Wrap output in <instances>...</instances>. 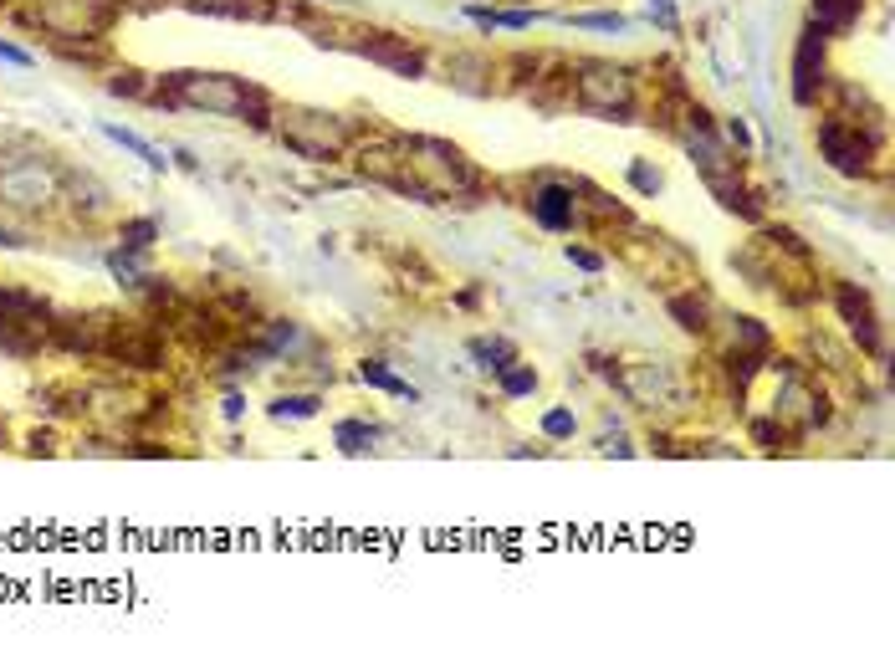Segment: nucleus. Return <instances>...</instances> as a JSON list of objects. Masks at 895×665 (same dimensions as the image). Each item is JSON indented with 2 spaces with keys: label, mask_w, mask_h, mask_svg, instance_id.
I'll list each match as a JSON object with an SVG mask.
<instances>
[{
  "label": "nucleus",
  "mask_w": 895,
  "mask_h": 665,
  "mask_svg": "<svg viewBox=\"0 0 895 665\" xmlns=\"http://www.w3.org/2000/svg\"><path fill=\"white\" fill-rule=\"evenodd\" d=\"M727 348H737V353H773V333L757 318H727Z\"/></svg>",
  "instance_id": "18"
},
{
  "label": "nucleus",
  "mask_w": 895,
  "mask_h": 665,
  "mask_svg": "<svg viewBox=\"0 0 895 665\" xmlns=\"http://www.w3.org/2000/svg\"><path fill=\"white\" fill-rule=\"evenodd\" d=\"M665 307H670V318H676L686 333H711V302H706L696 287L665 292Z\"/></svg>",
  "instance_id": "15"
},
{
  "label": "nucleus",
  "mask_w": 895,
  "mask_h": 665,
  "mask_svg": "<svg viewBox=\"0 0 895 665\" xmlns=\"http://www.w3.org/2000/svg\"><path fill=\"white\" fill-rule=\"evenodd\" d=\"M471 359L486 369V374H502L512 359H517V348L507 338H471Z\"/></svg>",
  "instance_id": "21"
},
{
  "label": "nucleus",
  "mask_w": 895,
  "mask_h": 665,
  "mask_svg": "<svg viewBox=\"0 0 895 665\" xmlns=\"http://www.w3.org/2000/svg\"><path fill=\"white\" fill-rule=\"evenodd\" d=\"M875 133L855 128V123H844V118H819V154L829 159V169L849 174V180H865L870 174V159H875Z\"/></svg>",
  "instance_id": "6"
},
{
  "label": "nucleus",
  "mask_w": 895,
  "mask_h": 665,
  "mask_svg": "<svg viewBox=\"0 0 895 665\" xmlns=\"http://www.w3.org/2000/svg\"><path fill=\"white\" fill-rule=\"evenodd\" d=\"M497 379H502V394H507V399H522V394L537 389V369H532V364H517V359H512Z\"/></svg>",
  "instance_id": "26"
},
{
  "label": "nucleus",
  "mask_w": 895,
  "mask_h": 665,
  "mask_svg": "<svg viewBox=\"0 0 895 665\" xmlns=\"http://www.w3.org/2000/svg\"><path fill=\"white\" fill-rule=\"evenodd\" d=\"M333 440H338V451L343 456H364L374 440H379V425H364V420H343L338 430H333Z\"/></svg>",
  "instance_id": "23"
},
{
  "label": "nucleus",
  "mask_w": 895,
  "mask_h": 665,
  "mask_svg": "<svg viewBox=\"0 0 895 665\" xmlns=\"http://www.w3.org/2000/svg\"><path fill=\"white\" fill-rule=\"evenodd\" d=\"M103 133H108V139H113L118 149H128V154H139V159H144L149 169H159V174L169 169V159H164V149H154L149 139H139V133H133V128H118V123H103Z\"/></svg>",
  "instance_id": "19"
},
{
  "label": "nucleus",
  "mask_w": 895,
  "mask_h": 665,
  "mask_svg": "<svg viewBox=\"0 0 895 665\" xmlns=\"http://www.w3.org/2000/svg\"><path fill=\"white\" fill-rule=\"evenodd\" d=\"M824 31L809 21L798 36V52H793V103L798 108H814L824 98V82H829V62H824Z\"/></svg>",
  "instance_id": "10"
},
{
  "label": "nucleus",
  "mask_w": 895,
  "mask_h": 665,
  "mask_svg": "<svg viewBox=\"0 0 895 665\" xmlns=\"http://www.w3.org/2000/svg\"><path fill=\"white\" fill-rule=\"evenodd\" d=\"M241 415H246V394H226V420L236 425Z\"/></svg>",
  "instance_id": "37"
},
{
  "label": "nucleus",
  "mask_w": 895,
  "mask_h": 665,
  "mask_svg": "<svg viewBox=\"0 0 895 665\" xmlns=\"http://www.w3.org/2000/svg\"><path fill=\"white\" fill-rule=\"evenodd\" d=\"M348 52L369 57V62H384L389 72L399 77H425V52L410 47V36H394V31H358L353 41H343Z\"/></svg>",
  "instance_id": "11"
},
{
  "label": "nucleus",
  "mask_w": 895,
  "mask_h": 665,
  "mask_svg": "<svg viewBox=\"0 0 895 665\" xmlns=\"http://www.w3.org/2000/svg\"><path fill=\"white\" fill-rule=\"evenodd\" d=\"M573 430H578L573 410H548V415H543V435H548V440H573Z\"/></svg>",
  "instance_id": "27"
},
{
  "label": "nucleus",
  "mask_w": 895,
  "mask_h": 665,
  "mask_svg": "<svg viewBox=\"0 0 895 665\" xmlns=\"http://www.w3.org/2000/svg\"><path fill=\"white\" fill-rule=\"evenodd\" d=\"M103 87H108L113 98H133V103H149V98H154V87H159V77H154V72H139V67H113Z\"/></svg>",
  "instance_id": "16"
},
{
  "label": "nucleus",
  "mask_w": 895,
  "mask_h": 665,
  "mask_svg": "<svg viewBox=\"0 0 895 665\" xmlns=\"http://www.w3.org/2000/svg\"><path fill=\"white\" fill-rule=\"evenodd\" d=\"M272 133L297 159L333 164V159H348V149H353L358 133H364V123H353L343 113H323V108H277Z\"/></svg>",
  "instance_id": "3"
},
{
  "label": "nucleus",
  "mask_w": 895,
  "mask_h": 665,
  "mask_svg": "<svg viewBox=\"0 0 895 665\" xmlns=\"http://www.w3.org/2000/svg\"><path fill=\"white\" fill-rule=\"evenodd\" d=\"M108 272L118 277L123 292H139L144 277H149V256H144V251H128V246H113V251H108Z\"/></svg>",
  "instance_id": "17"
},
{
  "label": "nucleus",
  "mask_w": 895,
  "mask_h": 665,
  "mask_svg": "<svg viewBox=\"0 0 895 665\" xmlns=\"http://www.w3.org/2000/svg\"><path fill=\"white\" fill-rule=\"evenodd\" d=\"M573 26H584V31H624V16L619 11H599V16H578Z\"/></svg>",
  "instance_id": "30"
},
{
  "label": "nucleus",
  "mask_w": 895,
  "mask_h": 665,
  "mask_svg": "<svg viewBox=\"0 0 895 665\" xmlns=\"http://www.w3.org/2000/svg\"><path fill=\"white\" fill-rule=\"evenodd\" d=\"M752 440H757L763 451H793L798 430H793V425H783L778 415H768V420H752Z\"/></svg>",
  "instance_id": "24"
},
{
  "label": "nucleus",
  "mask_w": 895,
  "mask_h": 665,
  "mask_svg": "<svg viewBox=\"0 0 895 665\" xmlns=\"http://www.w3.org/2000/svg\"><path fill=\"white\" fill-rule=\"evenodd\" d=\"M630 185H635L640 195H655V190H660V169H650L645 159H635V164H630Z\"/></svg>",
  "instance_id": "29"
},
{
  "label": "nucleus",
  "mask_w": 895,
  "mask_h": 665,
  "mask_svg": "<svg viewBox=\"0 0 895 665\" xmlns=\"http://www.w3.org/2000/svg\"><path fill=\"white\" fill-rule=\"evenodd\" d=\"M727 144H737V149H752V128H747L742 118H727Z\"/></svg>",
  "instance_id": "34"
},
{
  "label": "nucleus",
  "mask_w": 895,
  "mask_h": 665,
  "mask_svg": "<svg viewBox=\"0 0 895 665\" xmlns=\"http://www.w3.org/2000/svg\"><path fill=\"white\" fill-rule=\"evenodd\" d=\"M62 210H67L72 220H82V226H93L98 215H113V190L98 180V174L67 169V180H62Z\"/></svg>",
  "instance_id": "13"
},
{
  "label": "nucleus",
  "mask_w": 895,
  "mask_h": 665,
  "mask_svg": "<svg viewBox=\"0 0 895 665\" xmlns=\"http://www.w3.org/2000/svg\"><path fill=\"white\" fill-rule=\"evenodd\" d=\"M328 6H343V0H328Z\"/></svg>",
  "instance_id": "39"
},
{
  "label": "nucleus",
  "mask_w": 895,
  "mask_h": 665,
  "mask_svg": "<svg viewBox=\"0 0 895 665\" xmlns=\"http://www.w3.org/2000/svg\"><path fill=\"white\" fill-rule=\"evenodd\" d=\"M26 451H31V456H57V435H52V430H31V435H26Z\"/></svg>",
  "instance_id": "32"
},
{
  "label": "nucleus",
  "mask_w": 895,
  "mask_h": 665,
  "mask_svg": "<svg viewBox=\"0 0 895 665\" xmlns=\"http://www.w3.org/2000/svg\"><path fill=\"white\" fill-rule=\"evenodd\" d=\"M113 323H118V313H62V318H52L47 348H62V353L87 359V364H103Z\"/></svg>",
  "instance_id": "7"
},
{
  "label": "nucleus",
  "mask_w": 895,
  "mask_h": 665,
  "mask_svg": "<svg viewBox=\"0 0 895 665\" xmlns=\"http://www.w3.org/2000/svg\"><path fill=\"white\" fill-rule=\"evenodd\" d=\"M563 256H568L573 266H584V272H604V256H599V251H589V246H568Z\"/></svg>",
  "instance_id": "31"
},
{
  "label": "nucleus",
  "mask_w": 895,
  "mask_h": 665,
  "mask_svg": "<svg viewBox=\"0 0 895 665\" xmlns=\"http://www.w3.org/2000/svg\"><path fill=\"white\" fill-rule=\"evenodd\" d=\"M399 159H405L415 200H476L486 190L481 169L445 139L410 133V139H399Z\"/></svg>",
  "instance_id": "1"
},
{
  "label": "nucleus",
  "mask_w": 895,
  "mask_h": 665,
  "mask_svg": "<svg viewBox=\"0 0 895 665\" xmlns=\"http://www.w3.org/2000/svg\"><path fill=\"white\" fill-rule=\"evenodd\" d=\"M6 440H11V435H6V420H0V446H6Z\"/></svg>",
  "instance_id": "38"
},
{
  "label": "nucleus",
  "mask_w": 895,
  "mask_h": 665,
  "mask_svg": "<svg viewBox=\"0 0 895 665\" xmlns=\"http://www.w3.org/2000/svg\"><path fill=\"white\" fill-rule=\"evenodd\" d=\"M650 16H655L665 31H681V21H676V6H670V0H650Z\"/></svg>",
  "instance_id": "33"
},
{
  "label": "nucleus",
  "mask_w": 895,
  "mask_h": 665,
  "mask_svg": "<svg viewBox=\"0 0 895 665\" xmlns=\"http://www.w3.org/2000/svg\"><path fill=\"white\" fill-rule=\"evenodd\" d=\"M614 384H619L624 394H630L640 410H681V399H686L681 374L670 369V364H660V359L630 364L624 374H614Z\"/></svg>",
  "instance_id": "9"
},
{
  "label": "nucleus",
  "mask_w": 895,
  "mask_h": 665,
  "mask_svg": "<svg viewBox=\"0 0 895 665\" xmlns=\"http://www.w3.org/2000/svg\"><path fill=\"white\" fill-rule=\"evenodd\" d=\"M62 180H67V164H57L47 149L26 154L16 164L0 169V210L6 215H41V210H57L62 205Z\"/></svg>",
  "instance_id": "5"
},
{
  "label": "nucleus",
  "mask_w": 895,
  "mask_h": 665,
  "mask_svg": "<svg viewBox=\"0 0 895 665\" xmlns=\"http://www.w3.org/2000/svg\"><path fill=\"white\" fill-rule=\"evenodd\" d=\"M318 410H323V399H318V394H277L272 405H266V415L282 420V425H287V420H292V425H297V420H312Z\"/></svg>",
  "instance_id": "20"
},
{
  "label": "nucleus",
  "mask_w": 895,
  "mask_h": 665,
  "mask_svg": "<svg viewBox=\"0 0 895 665\" xmlns=\"http://www.w3.org/2000/svg\"><path fill=\"white\" fill-rule=\"evenodd\" d=\"M256 82L236 72H159V98L164 108H195L210 118H241Z\"/></svg>",
  "instance_id": "4"
},
{
  "label": "nucleus",
  "mask_w": 895,
  "mask_h": 665,
  "mask_svg": "<svg viewBox=\"0 0 895 665\" xmlns=\"http://www.w3.org/2000/svg\"><path fill=\"white\" fill-rule=\"evenodd\" d=\"M154 241H159V220L154 215H133V220H123L118 226V246H128V251H154Z\"/></svg>",
  "instance_id": "22"
},
{
  "label": "nucleus",
  "mask_w": 895,
  "mask_h": 665,
  "mask_svg": "<svg viewBox=\"0 0 895 665\" xmlns=\"http://www.w3.org/2000/svg\"><path fill=\"white\" fill-rule=\"evenodd\" d=\"M834 307H839V318H844L849 338L860 343V353H870V359H880V353H885V343H880V318H875L870 297H865L855 282H844V287L834 292Z\"/></svg>",
  "instance_id": "12"
},
{
  "label": "nucleus",
  "mask_w": 895,
  "mask_h": 665,
  "mask_svg": "<svg viewBox=\"0 0 895 665\" xmlns=\"http://www.w3.org/2000/svg\"><path fill=\"white\" fill-rule=\"evenodd\" d=\"M358 379H364V384H374V389H384V394H399V399H415V389H410L405 379H394V374H389V369H384L379 359H364V364H358Z\"/></svg>",
  "instance_id": "25"
},
{
  "label": "nucleus",
  "mask_w": 895,
  "mask_h": 665,
  "mask_svg": "<svg viewBox=\"0 0 895 665\" xmlns=\"http://www.w3.org/2000/svg\"><path fill=\"white\" fill-rule=\"evenodd\" d=\"M0 62H11V67H31V52L11 47V41H0Z\"/></svg>",
  "instance_id": "36"
},
{
  "label": "nucleus",
  "mask_w": 895,
  "mask_h": 665,
  "mask_svg": "<svg viewBox=\"0 0 895 665\" xmlns=\"http://www.w3.org/2000/svg\"><path fill=\"white\" fill-rule=\"evenodd\" d=\"M445 82L466 87V93H491V87H497V62L456 52V57H445Z\"/></svg>",
  "instance_id": "14"
},
{
  "label": "nucleus",
  "mask_w": 895,
  "mask_h": 665,
  "mask_svg": "<svg viewBox=\"0 0 895 665\" xmlns=\"http://www.w3.org/2000/svg\"><path fill=\"white\" fill-rule=\"evenodd\" d=\"M568 82H573V108H584L594 118H614V123H635L640 77L630 67L604 62V57H578L568 62Z\"/></svg>",
  "instance_id": "2"
},
{
  "label": "nucleus",
  "mask_w": 895,
  "mask_h": 665,
  "mask_svg": "<svg viewBox=\"0 0 895 665\" xmlns=\"http://www.w3.org/2000/svg\"><path fill=\"white\" fill-rule=\"evenodd\" d=\"M185 11H200V16H236L241 0H179Z\"/></svg>",
  "instance_id": "28"
},
{
  "label": "nucleus",
  "mask_w": 895,
  "mask_h": 665,
  "mask_svg": "<svg viewBox=\"0 0 895 665\" xmlns=\"http://www.w3.org/2000/svg\"><path fill=\"white\" fill-rule=\"evenodd\" d=\"M527 210L543 231H573L584 226V205H578V180H563V174H537Z\"/></svg>",
  "instance_id": "8"
},
{
  "label": "nucleus",
  "mask_w": 895,
  "mask_h": 665,
  "mask_svg": "<svg viewBox=\"0 0 895 665\" xmlns=\"http://www.w3.org/2000/svg\"><path fill=\"white\" fill-rule=\"evenodd\" d=\"M0 246H6V251H21V246H31V236H26V231H16V226H6V220H0Z\"/></svg>",
  "instance_id": "35"
}]
</instances>
